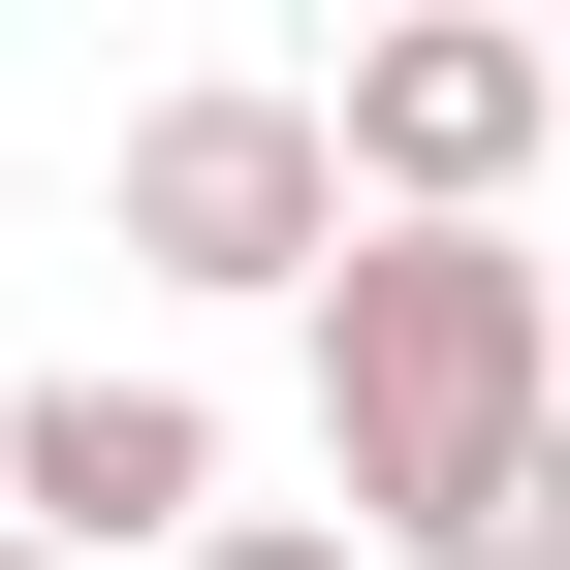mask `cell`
Returning <instances> with one entry per match:
<instances>
[{"label": "cell", "mask_w": 570, "mask_h": 570, "mask_svg": "<svg viewBox=\"0 0 570 570\" xmlns=\"http://www.w3.org/2000/svg\"><path fill=\"white\" fill-rule=\"evenodd\" d=\"M570 444V285L508 223H381L317 285V475H348V539H444V508H508V475Z\"/></svg>", "instance_id": "cell-1"}, {"label": "cell", "mask_w": 570, "mask_h": 570, "mask_svg": "<svg viewBox=\"0 0 570 570\" xmlns=\"http://www.w3.org/2000/svg\"><path fill=\"white\" fill-rule=\"evenodd\" d=\"M412 570H570V444L508 475V508H444V539H412Z\"/></svg>", "instance_id": "cell-5"}, {"label": "cell", "mask_w": 570, "mask_h": 570, "mask_svg": "<svg viewBox=\"0 0 570 570\" xmlns=\"http://www.w3.org/2000/svg\"><path fill=\"white\" fill-rule=\"evenodd\" d=\"M0 539H32V570H190V539H223V412H190V381H32V412H0Z\"/></svg>", "instance_id": "cell-4"}, {"label": "cell", "mask_w": 570, "mask_h": 570, "mask_svg": "<svg viewBox=\"0 0 570 570\" xmlns=\"http://www.w3.org/2000/svg\"><path fill=\"white\" fill-rule=\"evenodd\" d=\"M190 570H381V539H348V508H223Z\"/></svg>", "instance_id": "cell-6"}, {"label": "cell", "mask_w": 570, "mask_h": 570, "mask_svg": "<svg viewBox=\"0 0 570 570\" xmlns=\"http://www.w3.org/2000/svg\"><path fill=\"white\" fill-rule=\"evenodd\" d=\"M0 570H32V539H0Z\"/></svg>", "instance_id": "cell-7"}, {"label": "cell", "mask_w": 570, "mask_h": 570, "mask_svg": "<svg viewBox=\"0 0 570 570\" xmlns=\"http://www.w3.org/2000/svg\"><path fill=\"white\" fill-rule=\"evenodd\" d=\"M317 127H348V223H508V159L570 127V32L412 0V32H348V63H317Z\"/></svg>", "instance_id": "cell-3"}, {"label": "cell", "mask_w": 570, "mask_h": 570, "mask_svg": "<svg viewBox=\"0 0 570 570\" xmlns=\"http://www.w3.org/2000/svg\"><path fill=\"white\" fill-rule=\"evenodd\" d=\"M127 254L159 285H348V127L285 96V63H190V96H127Z\"/></svg>", "instance_id": "cell-2"}]
</instances>
